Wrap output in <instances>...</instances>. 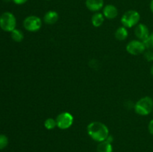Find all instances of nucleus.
I'll use <instances>...</instances> for the list:
<instances>
[{
  "instance_id": "1",
  "label": "nucleus",
  "mask_w": 153,
  "mask_h": 152,
  "mask_svg": "<svg viewBox=\"0 0 153 152\" xmlns=\"http://www.w3.org/2000/svg\"><path fill=\"white\" fill-rule=\"evenodd\" d=\"M87 133L88 136L97 142L106 140L109 136V129L107 125L101 122H92L87 127Z\"/></svg>"
},
{
  "instance_id": "2",
  "label": "nucleus",
  "mask_w": 153,
  "mask_h": 152,
  "mask_svg": "<svg viewBox=\"0 0 153 152\" xmlns=\"http://www.w3.org/2000/svg\"><path fill=\"white\" fill-rule=\"evenodd\" d=\"M134 110L140 116H148L152 113L153 99L149 96H144L140 98L134 104Z\"/></svg>"
},
{
  "instance_id": "3",
  "label": "nucleus",
  "mask_w": 153,
  "mask_h": 152,
  "mask_svg": "<svg viewBox=\"0 0 153 152\" xmlns=\"http://www.w3.org/2000/svg\"><path fill=\"white\" fill-rule=\"evenodd\" d=\"M140 15L139 12L135 10H128L126 11L121 16L120 22L123 26L126 28H131L135 27L140 23Z\"/></svg>"
},
{
  "instance_id": "4",
  "label": "nucleus",
  "mask_w": 153,
  "mask_h": 152,
  "mask_svg": "<svg viewBox=\"0 0 153 152\" xmlns=\"http://www.w3.org/2000/svg\"><path fill=\"white\" fill-rule=\"evenodd\" d=\"M16 27V19L14 15L8 11L0 16V28L6 32H11Z\"/></svg>"
},
{
  "instance_id": "5",
  "label": "nucleus",
  "mask_w": 153,
  "mask_h": 152,
  "mask_svg": "<svg viewBox=\"0 0 153 152\" xmlns=\"http://www.w3.org/2000/svg\"><path fill=\"white\" fill-rule=\"evenodd\" d=\"M41 19L35 15H30L24 19L22 25L26 31L29 32H37L42 27Z\"/></svg>"
},
{
  "instance_id": "6",
  "label": "nucleus",
  "mask_w": 153,
  "mask_h": 152,
  "mask_svg": "<svg viewBox=\"0 0 153 152\" xmlns=\"http://www.w3.org/2000/svg\"><path fill=\"white\" fill-rule=\"evenodd\" d=\"M57 127L61 130H67L73 125L74 122L73 116L69 112H62L57 116Z\"/></svg>"
},
{
  "instance_id": "7",
  "label": "nucleus",
  "mask_w": 153,
  "mask_h": 152,
  "mask_svg": "<svg viewBox=\"0 0 153 152\" xmlns=\"http://www.w3.org/2000/svg\"><path fill=\"white\" fill-rule=\"evenodd\" d=\"M126 49L128 54L136 56L144 53L145 51L146 50V48L143 42L141 40H132L127 43Z\"/></svg>"
},
{
  "instance_id": "8",
  "label": "nucleus",
  "mask_w": 153,
  "mask_h": 152,
  "mask_svg": "<svg viewBox=\"0 0 153 152\" xmlns=\"http://www.w3.org/2000/svg\"><path fill=\"white\" fill-rule=\"evenodd\" d=\"M149 28L143 23H138L134 27V34L137 40L143 41L149 35Z\"/></svg>"
},
{
  "instance_id": "9",
  "label": "nucleus",
  "mask_w": 153,
  "mask_h": 152,
  "mask_svg": "<svg viewBox=\"0 0 153 152\" xmlns=\"http://www.w3.org/2000/svg\"><path fill=\"white\" fill-rule=\"evenodd\" d=\"M118 9L115 5L111 4H106L102 8V14L104 15L105 18L108 19H114L117 17L118 16Z\"/></svg>"
},
{
  "instance_id": "10",
  "label": "nucleus",
  "mask_w": 153,
  "mask_h": 152,
  "mask_svg": "<svg viewBox=\"0 0 153 152\" xmlns=\"http://www.w3.org/2000/svg\"><path fill=\"white\" fill-rule=\"evenodd\" d=\"M85 5L91 12H100L104 7V0H85Z\"/></svg>"
},
{
  "instance_id": "11",
  "label": "nucleus",
  "mask_w": 153,
  "mask_h": 152,
  "mask_svg": "<svg viewBox=\"0 0 153 152\" xmlns=\"http://www.w3.org/2000/svg\"><path fill=\"white\" fill-rule=\"evenodd\" d=\"M59 19V14L55 10H49L44 14L43 18V22L47 25H54Z\"/></svg>"
},
{
  "instance_id": "12",
  "label": "nucleus",
  "mask_w": 153,
  "mask_h": 152,
  "mask_svg": "<svg viewBox=\"0 0 153 152\" xmlns=\"http://www.w3.org/2000/svg\"><path fill=\"white\" fill-rule=\"evenodd\" d=\"M104 15L100 12H96L93 14L92 17H91V23H92L93 26H94L95 28H99L101 25H102V24L104 23Z\"/></svg>"
},
{
  "instance_id": "13",
  "label": "nucleus",
  "mask_w": 153,
  "mask_h": 152,
  "mask_svg": "<svg viewBox=\"0 0 153 152\" xmlns=\"http://www.w3.org/2000/svg\"><path fill=\"white\" fill-rule=\"evenodd\" d=\"M128 36V31L126 27L120 26L117 28V30L114 32V37L116 40L119 41H123L126 40Z\"/></svg>"
},
{
  "instance_id": "14",
  "label": "nucleus",
  "mask_w": 153,
  "mask_h": 152,
  "mask_svg": "<svg viewBox=\"0 0 153 152\" xmlns=\"http://www.w3.org/2000/svg\"><path fill=\"white\" fill-rule=\"evenodd\" d=\"M97 152H113L112 143L108 142L106 140L99 142L97 148Z\"/></svg>"
},
{
  "instance_id": "15",
  "label": "nucleus",
  "mask_w": 153,
  "mask_h": 152,
  "mask_svg": "<svg viewBox=\"0 0 153 152\" xmlns=\"http://www.w3.org/2000/svg\"><path fill=\"white\" fill-rule=\"evenodd\" d=\"M10 37H11L12 40L16 43H20L24 39V34L21 30L15 28L14 30L10 32Z\"/></svg>"
},
{
  "instance_id": "16",
  "label": "nucleus",
  "mask_w": 153,
  "mask_h": 152,
  "mask_svg": "<svg viewBox=\"0 0 153 152\" xmlns=\"http://www.w3.org/2000/svg\"><path fill=\"white\" fill-rule=\"evenodd\" d=\"M43 125H44V128H46V129L49 130V131L53 130L57 127L56 120L52 119V118H47V119L44 121Z\"/></svg>"
},
{
  "instance_id": "17",
  "label": "nucleus",
  "mask_w": 153,
  "mask_h": 152,
  "mask_svg": "<svg viewBox=\"0 0 153 152\" xmlns=\"http://www.w3.org/2000/svg\"><path fill=\"white\" fill-rule=\"evenodd\" d=\"M143 43H144L145 46H146V49H153V32L150 33L149 35L143 40Z\"/></svg>"
},
{
  "instance_id": "18",
  "label": "nucleus",
  "mask_w": 153,
  "mask_h": 152,
  "mask_svg": "<svg viewBox=\"0 0 153 152\" xmlns=\"http://www.w3.org/2000/svg\"><path fill=\"white\" fill-rule=\"evenodd\" d=\"M8 138L4 134H0V150L5 148L8 145Z\"/></svg>"
},
{
  "instance_id": "19",
  "label": "nucleus",
  "mask_w": 153,
  "mask_h": 152,
  "mask_svg": "<svg viewBox=\"0 0 153 152\" xmlns=\"http://www.w3.org/2000/svg\"><path fill=\"white\" fill-rule=\"evenodd\" d=\"M143 55V58L147 62H153V51L152 49H146Z\"/></svg>"
},
{
  "instance_id": "20",
  "label": "nucleus",
  "mask_w": 153,
  "mask_h": 152,
  "mask_svg": "<svg viewBox=\"0 0 153 152\" xmlns=\"http://www.w3.org/2000/svg\"><path fill=\"white\" fill-rule=\"evenodd\" d=\"M148 131L149 134L153 136V119L149 121V125H148Z\"/></svg>"
},
{
  "instance_id": "21",
  "label": "nucleus",
  "mask_w": 153,
  "mask_h": 152,
  "mask_svg": "<svg viewBox=\"0 0 153 152\" xmlns=\"http://www.w3.org/2000/svg\"><path fill=\"white\" fill-rule=\"evenodd\" d=\"M12 1L14 4H17V5H22V4L26 3L28 0H12Z\"/></svg>"
},
{
  "instance_id": "22",
  "label": "nucleus",
  "mask_w": 153,
  "mask_h": 152,
  "mask_svg": "<svg viewBox=\"0 0 153 152\" xmlns=\"http://www.w3.org/2000/svg\"><path fill=\"white\" fill-rule=\"evenodd\" d=\"M106 141H108V142H110V143L113 142V141H114L113 136H111V134H109V136L107 137V139H106Z\"/></svg>"
},
{
  "instance_id": "23",
  "label": "nucleus",
  "mask_w": 153,
  "mask_h": 152,
  "mask_svg": "<svg viewBox=\"0 0 153 152\" xmlns=\"http://www.w3.org/2000/svg\"><path fill=\"white\" fill-rule=\"evenodd\" d=\"M149 7H150L151 12L153 13V0H151L150 4H149Z\"/></svg>"
},
{
  "instance_id": "24",
  "label": "nucleus",
  "mask_w": 153,
  "mask_h": 152,
  "mask_svg": "<svg viewBox=\"0 0 153 152\" xmlns=\"http://www.w3.org/2000/svg\"><path fill=\"white\" fill-rule=\"evenodd\" d=\"M150 73H151V75L153 76V65L152 66V67H151V69H150Z\"/></svg>"
},
{
  "instance_id": "25",
  "label": "nucleus",
  "mask_w": 153,
  "mask_h": 152,
  "mask_svg": "<svg viewBox=\"0 0 153 152\" xmlns=\"http://www.w3.org/2000/svg\"><path fill=\"white\" fill-rule=\"evenodd\" d=\"M46 1H50V0H46Z\"/></svg>"
},
{
  "instance_id": "26",
  "label": "nucleus",
  "mask_w": 153,
  "mask_h": 152,
  "mask_svg": "<svg viewBox=\"0 0 153 152\" xmlns=\"http://www.w3.org/2000/svg\"><path fill=\"white\" fill-rule=\"evenodd\" d=\"M152 115H153V110H152Z\"/></svg>"
}]
</instances>
